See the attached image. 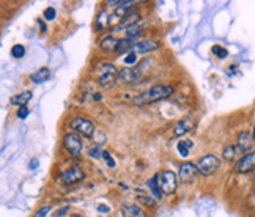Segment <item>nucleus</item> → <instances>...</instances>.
I'll return each mask as SVG.
<instances>
[{
    "mask_svg": "<svg viewBox=\"0 0 255 217\" xmlns=\"http://www.w3.org/2000/svg\"><path fill=\"white\" fill-rule=\"evenodd\" d=\"M172 93H174V90H172L170 85L159 84V85H154L152 88L145 90L144 93L137 95L136 98L132 99V104L134 106H147V104H152V102L162 101V99L169 98Z\"/></svg>",
    "mask_w": 255,
    "mask_h": 217,
    "instance_id": "1",
    "label": "nucleus"
},
{
    "mask_svg": "<svg viewBox=\"0 0 255 217\" xmlns=\"http://www.w3.org/2000/svg\"><path fill=\"white\" fill-rule=\"evenodd\" d=\"M157 184H159V188L162 191L164 195H174L177 192V188H178V175L174 173L172 170H164V171H159V173L154 175Z\"/></svg>",
    "mask_w": 255,
    "mask_h": 217,
    "instance_id": "2",
    "label": "nucleus"
},
{
    "mask_svg": "<svg viewBox=\"0 0 255 217\" xmlns=\"http://www.w3.org/2000/svg\"><path fill=\"white\" fill-rule=\"evenodd\" d=\"M145 65H147V62H142L136 66H126V68H122L118 72V80L123 82V84H128V85L139 84L142 77H144V72H145L144 66Z\"/></svg>",
    "mask_w": 255,
    "mask_h": 217,
    "instance_id": "3",
    "label": "nucleus"
},
{
    "mask_svg": "<svg viewBox=\"0 0 255 217\" xmlns=\"http://www.w3.org/2000/svg\"><path fill=\"white\" fill-rule=\"evenodd\" d=\"M118 70L114 65L104 63L101 65V68L98 71V85L100 87H112L115 84V80H118Z\"/></svg>",
    "mask_w": 255,
    "mask_h": 217,
    "instance_id": "4",
    "label": "nucleus"
},
{
    "mask_svg": "<svg viewBox=\"0 0 255 217\" xmlns=\"http://www.w3.org/2000/svg\"><path fill=\"white\" fill-rule=\"evenodd\" d=\"M221 167V159L214 154H206L204 158H200L197 162L199 173L204 176H209L217 171V169Z\"/></svg>",
    "mask_w": 255,
    "mask_h": 217,
    "instance_id": "5",
    "label": "nucleus"
},
{
    "mask_svg": "<svg viewBox=\"0 0 255 217\" xmlns=\"http://www.w3.org/2000/svg\"><path fill=\"white\" fill-rule=\"evenodd\" d=\"M71 129L79 134L82 137H92L95 134V124L90 121L88 118H84V117H76L71 120Z\"/></svg>",
    "mask_w": 255,
    "mask_h": 217,
    "instance_id": "6",
    "label": "nucleus"
},
{
    "mask_svg": "<svg viewBox=\"0 0 255 217\" xmlns=\"http://www.w3.org/2000/svg\"><path fill=\"white\" fill-rule=\"evenodd\" d=\"M63 146H65V149L71 156H74V158H79L80 153H82V140H80V136H79V134H76V132L66 134V136L63 137Z\"/></svg>",
    "mask_w": 255,
    "mask_h": 217,
    "instance_id": "7",
    "label": "nucleus"
},
{
    "mask_svg": "<svg viewBox=\"0 0 255 217\" xmlns=\"http://www.w3.org/2000/svg\"><path fill=\"white\" fill-rule=\"evenodd\" d=\"M199 173V169H197V164H192V162H183L179 166L178 170V179L181 183H192L196 179Z\"/></svg>",
    "mask_w": 255,
    "mask_h": 217,
    "instance_id": "8",
    "label": "nucleus"
},
{
    "mask_svg": "<svg viewBox=\"0 0 255 217\" xmlns=\"http://www.w3.org/2000/svg\"><path fill=\"white\" fill-rule=\"evenodd\" d=\"M85 178V173L80 170V167H71L68 170H65L62 175L58 176V179L63 184H76Z\"/></svg>",
    "mask_w": 255,
    "mask_h": 217,
    "instance_id": "9",
    "label": "nucleus"
},
{
    "mask_svg": "<svg viewBox=\"0 0 255 217\" xmlns=\"http://www.w3.org/2000/svg\"><path fill=\"white\" fill-rule=\"evenodd\" d=\"M254 136H252V132L249 131H241L238 134V139H236V146L239 148V151L244 154L247 153H251V149H252V145H254Z\"/></svg>",
    "mask_w": 255,
    "mask_h": 217,
    "instance_id": "10",
    "label": "nucleus"
},
{
    "mask_svg": "<svg viewBox=\"0 0 255 217\" xmlns=\"http://www.w3.org/2000/svg\"><path fill=\"white\" fill-rule=\"evenodd\" d=\"M236 171L238 173H249V171L255 170V151H251L244 154L236 164Z\"/></svg>",
    "mask_w": 255,
    "mask_h": 217,
    "instance_id": "11",
    "label": "nucleus"
},
{
    "mask_svg": "<svg viewBox=\"0 0 255 217\" xmlns=\"http://www.w3.org/2000/svg\"><path fill=\"white\" fill-rule=\"evenodd\" d=\"M194 126H196V121H194L191 117L179 120L174 128V137H181V136H184V134L191 132L194 129Z\"/></svg>",
    "mask_w": 255,
    "mask_h": 217,
    "instance_id": "12",
    "label": "nucleus"
},
{
    "mask_svg": "<svg viewBox=\"0 0 255 217\" xmlns=\"http://www.w3.org/2000/svg\"><path fill=\"white\" fill-rule=\"evenodd\" d=\"M157 48H159V44H157L154 40H145V41H140L137 43L136 46H134L132 52H136V54H150V52L156 50Z\"/></svg>",
    "mask_w": 255,
    "mask_h": 217,
    "instance_id": "13",
    "label": "nucleus"
},
{
    "mask_svg": "<svg viewBox=\"0 0 255 217\" xmlns=\"http://www.w3.org/2000/svg\"><path fill=\"white\" fill-rule=\"evenodd\" d=\"M123 217H147L145 213L137 205H131V203H123L120 208Z\"/></svg>",
    "mask_w": 255,
    "mask_h": 217,
    "instance_id": "14",
    "label": "nucleus"
},
{
    "mask_svg": "<svg viewBox=\"0 0 255 217\" xmlns=\"http://www.w3.org/2000/svg\"><path fill=\"white\" fill-rule=\"evenodd\" d=\"M147 27V21H139L136 24L129 25L128 28H125L126 32V38H140L142 32H144V28Z\"/></svg>",
    "mask_w": 255,
    "mask_h": 217,
    "instance_id": "15",
    "label": "nucleus"
},
{
    "mask_svg": "<svg viewBox=\"0 0 255 217\" xmlns=\"http://www.w3.org/2000/svg\"><path fill=\"white\" fill-rule=\"evenodd\" d=\"M118 43H120V40H117L115 36L109 35V36H104V38L101 40L100 48H101L104 52H117Z\"/></svg>",
    "mask_w": 255,
    "mask_h": 217,
    "instance_id": "16",
    "label": "nucleus"
},
{
    "mask_svg": "<svg viewBox=\"0 0 255 217\" xmlns=\"http://www.w3.org/2000/svg\"><path fill=\"white\" fill-rule=\"evenodd\" d=\"M139 21H140V14L137 11H131L129 14H126V16L118 22V25L115 28L117 30H120V28H128L129 25L136 24V22H139Z\"/></svg>",
    "mask_w": 255,
    "mask_h": 217,
    "instance_id": "17",
    "label": "nucleus"
},
{
    "mask_svg": "<svg viewBox=\"0 0 255 217\" xmlns=\"http://www.w3.org/2000/svg\"><path fill=\"white\" fill-rule=\"evenodd\" d=\"M239 154H243V153L239 151V148H238L236 145H229V146L224 148V151H222V158L226 159V161H229V162H233V161L238 159V156H239Z\"/></svg>",
    "mask_w": 255,
    "mask_h": 217,
    "instance_id": "18",
    "label": "nucleus"
},
{
    "mask_svg": "<svg viewBox=\"0 0 255 217\" xmlns=\"http://www.w3.org/2000/svg\"><path fill=\"white\" fill-rule=\"evenodd\" d=\"M49 74H51V71H49V68H46V66H43V68H40V70H36L32 76H30V80L33 82V84H41V82H44L48 77H49Z\"/></svg>",
    "mask_w": 255,
    "mask_h": 217,
    "instance_id": "19",
    "label": "nucleus"
},
{
    "mask_svg": "<svg viewBox=\"0 0 255 217\" xmlns=\"http://www.w3.org/2000/svg\"><path fill=\"white\" fill-rule=\"evenodd\" d=\"M30 99H32V93L24 92V93H19L16 96H13V98L10 99V104H13V106H18V107H22V106H26Z\"/></svg>",
    "mask_w": 255,
    "mask_h": 217,
    "instance_id": "20",
    "label": "nucleus"
},
{
    "mask_svg": "<svg viewBox=\"0 0 255 217\" xmlns=\"http://www.w3.org/2000/svg\"><path fill=\"white\" fill-rule=\"evenodd\" d=\"M137 40L139 38H123V40H120L117 52H131L134 49V46L137 44Z\"/></svg>",
    "mask_w": 255,
    "mask_h": 217,
    "instance_id": "21",
    "label": "nucleus"
},
{
    "mask_svg": "<svg viewBox=\"0 0 255 217\" xmlns=\"http://www.w3.org/2000/svg\"><path fill=\"white\" fill-rule=\"evenodd\" d=\"M134 5H136V3H134L132 0H126V2H122V3H120V5L117 6V8H115V14H117L118 18L123 19V18L126 16V14L131 13V8H132Z\"/></svg>",
    "mask_w": 255,
    "mask_h": 217,
    "instance_id": "22",
    "label": "nucleus"
},
{
    "mask_svg": "<svg viewBox=\"0 0 255 217\" xmlns=\"http://www.w3.org/2000/svg\"><path fill=\"white\" fill-rule=\"evenodd\" d=\"M147 188L150 189V192H152V195L156 198V200H161L162 198V191H161V188H159V184H157V181H156V178H152L150 179V181L147 183Z\"/></svg>",
    "mask_w": 255,
    "mask_h": 217,
    "instance_id": "23",
    "label": "nucleus"
},
{
    "mask_svg": "<svg viewBox=\"0 0 255 217\" xmlns=\"http://www.w3.org/2000/svg\"><path fill=\"white\" fill-rule=\"evenodd\" d=\"M106 16H107V13H106V11H101V13H100V16L96 18V27H98L100 30L109 27V24H110V21L106 19Z\"/></svg>",
    "mask_w": 255,
    "mask_h": 217,
    "instance_id": "24",
    "label": "nucleus"
},
{
    "mask_svg": "<svg viewBox=\"0 0 255 217\" xmlns=\"http://www.w3.org/2000/svg\"><path fill=\"white\" fill-rule=\"evenodd\" d=\"M24 54H26V49H24L22 44H14V46L11 48V55L14 58H22L24 57Z\"/></svg>",
    "mask_w": 255,
    "mask_h": 217,
    "instance_id": "25",
    "label": "nucleus"
},
{
    "mask_svg": "<svg viewBox=\"0 0 255 217\" xmlns=\"http://www.w3.org/2000/svg\"><path fill=\"white\" fill-rule=\"evenodd\" d=\"M139 200L144 205H148V206H152V208L156 206V198H152V197L148 195V193H147V195H144V193H139Z\"/></svg>",
    "mask_w": 255,
    "mask_h": 217,
    "instance_id": "26",
    "label": "nucleus"
},
{
    "mask_svg": "<svg viewBox=\"0 0 255 217\" xmlns=\"http://www.w3.org/2000/svg\"><path fill=\"white\" fill-rule=\"evenodd\" d=\"M123 62H125L126 66H134V63L137 62V54H136V52H132V50L128 52V55L125 57Z\"/></svg>",
    "mask_w": 255,
    "mask_h": 217,
    "instance_id": "27",
    "label": "nucleus"
},
{
    "mask_svg": "<svg viewBox=\"0 0 255 217\" xmlns=\"http://www.w3.org/2000/svg\"><path fill=\"white\" fill-rule=\"evenodd\" d=\"M211 50H213V54H214L216 57H219V58H226V57L229 55L227 49H224V48H221V46H214Z\"/></svg>",
    "mask_w": 255,
    "mask_h": 217,
    "instance_id": "28",
    "label": "nucleus"
},
{
    "mask_svg": "<svg viewBox=\"0 0 255 217\" xmlns=\"http://www.w3.org/2000/svg\"><path fill=\"white\" fill-rule=\"evenodd\" d=\"M178 151H179V154L183 156V158H187V154H189V148H187L186 142H179V144H178Z\"/></svg>",
    "mask_w": 255,
    "mask_h": 217,
    "instance_id": "29",
    "label": "nucleus"
},
{
    "mask_svg": "<svg viewBox=\"0 0 255 217\" xmlns=\"http://www.w3.org/2000/svg\"><path fill=\"white\" fill-rule=\"evenodd\" d=\"M28 117V109H27V106H22V107H19L18 109V118H21V120H26Z\"/></svg>",
    "mask_w": 255,
    "mask_h": 217,
    "instance_id": "30",
    "label": "nucleus"
},
{
    "mask_svg": "<svg viewBox=\"0 0 255 217\" xmlns=\"http://www.w3.org/2000/svg\"><path fill=\"white\" fill-rule=\"evenodd\" d=\"M49 211H51V206H43V208L40 209V211L35 213L33 217H46V216L49 214Z\"/></svg>",
    "mask_w": 255,
    "mask_h": 217,
    "instance_id": "31",
    "label": "nucleus"
},
{
    "mask_svg": "<svg viewBox=\"0 0 255 217\" xmlns=\"http://www.w3.org/2000/svg\"><path fill=\"white\" fill-rule=\"evenodd\" d=\"M54 18H55V10L54 8H46V11H44V19L52 21Z\"/></svg>",
    "mask_w": 255,
    "mask_h": 217,
    "instance_id": "32",
    "label": "nucleus"
},
{
    "mask_svg": "<svg viewBox=\"0 0 255 217\" xmlns=\"http://www.w3.org/2000/svg\"><path fill=\"white\" fill-rule=\"evenodd\" d=\"M102 156H104V159H106L107 166H110V167H115V162H114V159L110 158V154H109V153H102Z\"/></svg>",
    "mask_w": 255,
    "mask_h": 217,
    "instance_id": "33",
    "label": "nucleus"
},
{
    "mask_svg": "<svg viewBox=\"0 0 255 217\" xmlns=\"http://www.w3.org/2000/svg\"><path fill=\"white\" fill-rule=\"evenodd\" d=\"M70 211V206H65V208H62L60 209V211H57V214H55V217H63L66 213Z\"/></svg>",
    "mask_w": 255,
    "mask_h": 217,
    "instance_id": "34",
    "label": "nucleus"
},
{
    "mask_svg": "<svg viewBox=\"0 0 255 217\" xmlns=\"http://www.w3.org/2000/svg\"><path fill=\"white\" fill-rule=\"evenodd\" d=\"M38 166H40L38 159H32V161H30V164H28V169H30V170H35Z\"/></svg>",
    "mask_w": 255,
    "mask_h": 217,
    "instance_id": "35",
    "label": "nucleus"
},
{
    "mask_svg": "<svg viewBox=\"0 0 255 217\" xmlns=\"http://www.w3.org/2000/svg\"><path fill=\"white\" fill-rule=\"evenodd\" d=\"M122 2H118V0H110V2H107L109 6H118Z\"/></svg>",
    "mask_w": 255,
    "mask_h": 217,
    "instance_id": "36",
    "label": "nucleus"
},
{
    "mask_svg": "<svg viewBox=\"0 0 255 217\" xmlns=\"http://www.w3.org/2000/svg\"><path fill=\"white\" fill-rule=\"evenodd\" d=\"M98 209H100L101 213H107V211H109V208H104V205H101V206H100Z\"/></svg>",
    "mask_w": 255,
    "mask_h": 217,
    "instance_id": "37",
    "label": "nucleus"
},
{
    "mask_svg": "<svg viewBox=\"0 0 255 217\" xmlns=\"http://www.w3.org/2000/svg\"><path fill=\"white\" fill-rule=\"evenodd\" d=\"M252 136H254V140H255V126H254V131H252Z\"/></svg>",
    "mask_w": 255,
    "mask_h": 217,
    "instance_id": "38",
    "label": "nucleus"
}]
</instances>
